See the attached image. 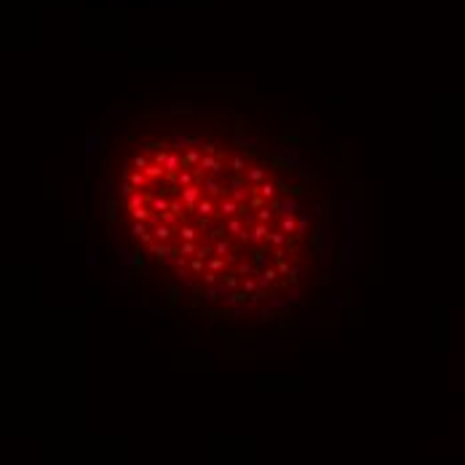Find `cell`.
Masks as SVG:
<instances>
[{"mask_svg": "<svg viewBox=\"0 0 465 465\" xmlns=\"http://www.w3.org/2000/svg\"><path fill=\"white\" fill-rule=\"evenodd\" d=\"M201 195H203V190L198 187V185H190V187H185V190H182V201H185V206H187L190 211L195 209V201H198Z\"/></svg>", "mask_w": 465, "mask_h": 465, "instance_id": "1", "label": "cell"}, {"mask_svg": "<svg viewBox=\"0 0 465 465\" xmlns=\"http://www.w3.org/2000/svg\"><path fill=\"white\" fill-rule=\"evenodd\" d=\"M203 187L209 190L211 195H219V192H225V187H222L217 180H214V177H206V180H203Z\"/></svg>", "mask_w": 465, "mask_h": 465, "instance_id": "11", "label": "cell"}, {"mask_svg": "<svg viewBox=\"0 0 465 465\" xmlns=\"http://www.w3.org/2000/svg\"><path fill=\"white\" fill-rule=\"evenodd\" d=\"M150 163H153V161H147L145 155H134V166H137L139 171H145V169L150 166Z\"/></svg>", "mask_w": 465, "mask_h": 465, "instance_id": "25", "label": "cell"}, {"mask_svg": "<svg viewBox=\"0 0 465 465\" xmlns=\"http://www.w3.org/2000/svg\"><path fill=\"white\" fill-rule=\"evenodd\" d=\"M180 235H182V241H195V230L192 227H180Z\"/></svg>", "mask_w": 465, "mask_h": 465, "instance_id": "28", "label": "cell"}, {"mask_svg": "<svg viewBox=\"0 0 465 465\" xmlns=\"http://www.w3.org/2000/svg\"><path fill=\"white\" fill-rule=\"evenodd\" d=\"M238 283H243L241 278H238V273H225L222 276V286H225V289H235Z\"/></svg>", "mask_w": 465, "mask_h": 465, "instance_id": "15", "label": "cell"}, {"mask_svg": "<svg viewBox=\"0 0 465 465\" xmlns=\"http://www.w3.org/2000/svg\"><path fill=\"white\" fill-rule=\"evenodd\" d=\"M153 233H155V238H158L161 243H166V241L171 238V227H169V225H163V222H158V227H155Z\"/></svg>", "mask_w": 465, "mask_h": 465, "instance_id": "12", "label": "cell"}, {"mask_svg": "<svg viewBox=\"0 0 465 465\" xmlns=\"http://www.w3.org/2000/svg\"><path fill=\"white\" fill-rule=\"evenodd\" d=\"M201 153L203 155H219V150H217L214 142H206V145H201Z\"/></svg>", "mask_w": 465, "mask_h": 465, "instance_id": "27", "label": "cell"}, {"mask_svg": "<svg viewBox=\"0 0 465 465\" xmlns=\"http://www.w3.org/2000/svg\"><path fill=\"white\" fill-rule=\"evenodd\" d=\"M142 206H145V195L137 190L131 198H128V211H137V209H142Z\"/></svg>", "mask_w": 465, "mask_h": 465, "instance_id": "14", "label": "cell"}, {"mask_svg": "<svg viewBox=\"0 0 465 465\" xmlns=\"http://www.w3.org/2000/svg\"><path fill=\"white\" fill-rule=\"evenodd\" d=\"M265 180H268V171H265L262 166H249V169H246V182L252 185V187L262 185Z\"/></svg>", "mask_w": 465, "mask_h": 465, "instance_id": "2", "label": "cell"}, {"mask_svg": "<svg viewBox=\"0 0 465 465\" xmlns=\"http://www.w3.org/2000/svg\"><path fill=\"white\" fill-rule=\"evenodd\" d=\"M243 291H246V294H252V291L257 289V286H260V281H257V278H243Z\"/></svg>", "mask_w": 465, "mask_h": 465, "instance_id": "20", "label": "cell"}, {"mask_svg": "<svg viewBox=\"0 0 465 465\" xmlns=\"http://www.w3.org/2000/svg\"><path fill=\"white\" fill-rule=\"evenodd\" d=\"M163 174H166V169L158 166V163H150V166L145 169V177H147L150 182H155V180H158V177H163Z\"/></svg>", "mask_w": 465, "mask_h": 465, "instance_id": "10", "label": "cell"}, {"mask_svg": "<svg viewBox=\"0 0 465 465\" xmlns=\"http://www.w3.org/2000/svg\"><path fill=\"white\" fill-rule=\"evenodd\" d=\"M147 249H150V252H153L155 257H158V260H166V254H169V249H166V243H155V241H153V243H150V246H147Z\"/></svg>", "mask_w": 465, "mask_h": 465, "instance_id": "16", "label": "cell"}, {"mask_svg": "<svg viewBox=\"0 0 465 465\" xmlns=\"http://www.w3.org/2000/svg\"><path fill=\"white\" fill-rule=\"evenodd\" d=\"M281 214H297V209H299V203L297 201H283V206H281Z\"/></svg>", "mask_w": 465, "mask_h": 465, "instance_id": "24", "label": "cell"}, {"mask_svg": "<svg viewBox=\"0 0 465 465\" xmlns=\"http://www.w3.org/2000/svg\"><path fill=\"white\" fill-rule=\"evenodd\" d=\"M268 241L273 243V246H283V243H286V235H283V233H270Z\"/></svg>", "mask_w": 465, "mask_h": 465, "instance_id": "22", "label": "cell"}, {"mask_svg": "<svg viewBox=\"0 0 465 465\" xmlns=\"http://www.w3.org/2000/svg\"><path fill=\"white\" fill-rule=\"evenodd\" d=\"M227 252H230V243H227V241H217V243H214V254H217V257H225Z\"/></svg>", "mask_w": 465, "mask_h": 465, "instance_id": "19", "label": "cell"}, {"mask_svg": "<svg viewBox=\"0 0 465 465\" xmlns=\"http://www.w3.org/2000/svg\"><path fill=\"white\" fill-rule=\"evenodd\" d=\"M268 235H270L268 225H265V222H254V227L249 230V241L260 243V241H268Z\"/></svg>", "mask_w": 465, "mask_h": 465, "instance_id": "4", "label": "cell"}, {"mask_svg": "<svg viewBox=\"0 0 465 465\" xmlns=\"http://www.w3.org/2000/svg\"><path fill=\"white\" fill-rule=\"evenodd\" d=\"M276 270H278V273H281V276H291V273H294V270L289 268V262H286L283 257H281V260H278V268H276Z\"/></svg>", "mask_w": 465, "mask_h": 465, "instance_id": "23", "label": "cell"}, {"mask_svg": "<svg viewBox=\"0 0 465 465\" xmlns=\"http://www.w3.org/2000/svg\"><path fill=\"white\" fill-rule=\"evenodd\" d=\"M246 158L243 155H233L230 158V171H235V174H246Z\"/></svg>", "mask_w": 465, "mask_h": 465, "instance_id": "9", "label": "cell"}, {"mask_svg": "<svg viewBox=\"0 0 465 465\" xmlns=\"http://www.w3.org/2000/svg\"><path fill=\"white\" fill-rule=\"evenodd\" d=\"M169 211H174L177 217L182 219V201H171V203H169Z\"/></svg>", "mask_w": 465, "mask_h": 465, "instance_id": "31", "label": "cell"}, {"mask_svg": "<svg viewBox=\"0 0 465 465\" xmlns=\"http://www.w3.org/2000/svg\"><path fill=\"white\" fill-rule=\"evenodd\" d=\"M211 254H214V246H201V249H198V254H195V257H201V260H209Z\"/></svg>", "mask_w": 465, "mask_h": 465, "instance_id": "30", "label": "cell"}, {"mask_svg": "<svg viewBox=\"0 0 465 465\" xmlns=\"http://www.w3.org/2000/svg\"><path fill=\"white\" fill-rule=\"evenodd\" d=\"M235 273H238V276L249 273V262H246V260H238V265H235Z\"/></svg>", "mask_w": 465, "mask_h": 465, "instance_id": "32", "label": "cell"}, {"mask_svg": "<svg viewBox=\"0 0 465 465\" xmlns=\"http://www.w3.org/2000/svg\"><path fill=\"white\" fill-rule=\"evenodd\" d=\"M198 169H201V171H211V174H219V171H222V163H219L217 155H203L201 163H198Z\"/></svg>", "mask_w": 465, "mask_h": 465, "instance_id": "3", "label": "cell"}, {"mask_svg": "<svg viewBox=\"0 0 465 465\" xmlns=\"http://www.w3.org/2000/svg\"><path fill=\"white\" fill-rule=\"evenodd\" d=\"M273 219V211L270 209H260V214H257V222H270Z\"/></svg>", "mask_w": 465, "mask_h": 465, "instance_id": "29", "label": "cell"}, {"mask_svg": "<svg viewBox=\"0 0 465 465\" xmlns=\"http://www.w3.org/2000/svg\"><path fill=\"white\" fill-rule=\"evenodd\" d=\"M252 192H260L262 198H268V201H273V198H276V185H270V182H262V185H257V187H252Z\"/></svg>", "mask_w": 465, "mask_h": 465, "instance_id": "6", "label": "cell"}, {"mask_svg": "<svg viewBox=\"0 0 465 465\" xmlns=\"http://www.w3.org/2000/svg\"><path fill=\"white\" fill-rule=\"evenodd\" d=\"M225 230H227V233H238V235H241V233H243V225H241V219H230V222L225 225Z\"/></svg>", "mask_w": 465, "mask_h": 465, "instance_id": "21", "label": "cell"}, {"mask_svg": "<svg viewBox=\"0 0 465 465\" xmlns=\"http://www.w3.org/2000/svg\"><path fill=\"white\" fill-rule=\"evenodd\" d=\"M238 201H233V198H227V201H222L219 203V214H222V217H233V214H238Z\"/></svg>", "mask_w": 465, "mask_h": 465, "instance_id": "7", "label": "cell"}, {"mask_svg": "<svg viewBox=\"0 0 465 465\" xmlns=\"http://www.w3.org/2000/svg\"><path fill=\"white\" fill-rule=\"evenodd\" d=\"M203 268H206V265H203L201 257H192V262H190V270H192V273H203Z\"/></svg>", "mask_w": 465, "mask_h": 465, "instance_id": "26", "label": "cell"}, {"mask_svg": "<svg viewBox=\"0 0 465 465\" xmlns=\"http://www.w3.org/2000/svg\"><path fill=\"white\" fill-rule=\"evenodd\" d=\"M299 230V225L294 222V214H283V219H281V233H297Z\"/></svg>", "mask_w": 465, "mask_h": 465, "instance_id": "8", "label": "cell"}, {"mask_svg": "<svg viewBox=\"0 0 465 465\" xmlns=\"http://www.w3.org/2000/svg\"><path fill=\"white\" fill-rule=\"evenodd\" d=\"M222 268H225V257H211V260H209V270H211V273H219Z\"/></svg>", "mask_w": 465, "mask_h": 465, "instance_id": "18", "label": "cell"}, {"mask_svg": "<svg viewBox=\"0 0 465 465\" xmlns=\"http://www.w3.org/2000/svg\"><path fill=\"white\" fill-rule=\"evenodd\" d=\"M217 278H219V276H217V273H211V270H209V273L203 276V283H209V286H211V283H217Z\"/></svg>", "mask_w": 465, "mask_h": 465, "instance_id": "33", "label": "cell"}, {"mask_svg": "<svg viewBox=\"0 0 465 465\" xmlns=\"http://www.w3.org/2000/svg\"><path fill=\"white\" fill-rule=\"evenodd\" d=\"M198 249H201V246H198L195 241H185L182 246H180V254H182V257H187V254H192V252H198Z\"/></svg>", "mask_w": 465, "mask_h": 465, "instance_id": "17", "label": "cell"}, {"mask_svg": "<svg viewBox=\"0 0 465 465\" xmlns=\"http://www.w3.org/2000/svg\"><path fill=\"white\" fill-rule=\"evenodd\" d=\"M195 209L201 211V217H203V219H206V217H214V214H219V206H214L211 198H206V201L201 198V203H198Z\"/></svg>", "mask_w": 465, "mask_h": 465, "instance_id": "5", "label": "cell"}, {"mask_svg": "<svg viewBox=\"0 0 465 465\" xmlns=\"http://www.w3.org/2000/svg\"><path fill=\"white\" fill-rule=\"evenodd\" d=\"M278 276L281 273H278L276 268H265L262 276H260V283H273V281H278Z\"/></svg>", "mask_w": 465, "mask_h": 465, "instance_id": "13", "label": "cell"}]
</instances>
